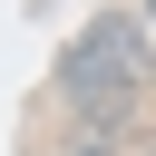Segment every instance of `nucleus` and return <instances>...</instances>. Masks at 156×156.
I'll use <instances>...</instances> for the list:
<instances>
[{"mask_svg": "<svg viewBox=\"0 0 156 156\" xmlns=\"http://www.w3.org/2000/svg\"><path fill=\"white\" fill-rule=\"evenodd\" d=\"M68 156H156V136H146V127H78Z\"/></svg>", "mask_w": 156, "mask_h": 156, "instance_id": "nucleus-2", "label": "nucleus"}, {"mask_svg": "<svg viewBox=\"0 0 156 156\" xmlns=\"http://www.w3.org/2000/svg\"><path fill=\"white\" fill-rule=\"evenodd\" d=\"M146 88H156V49L136 20H88L58 58V107L78 127H136Z\"/></svg>", "mask_w": 156, "mask_h": 156, "instance_id": "nucleus-1", "label": "nucleus"}]
</instances>
